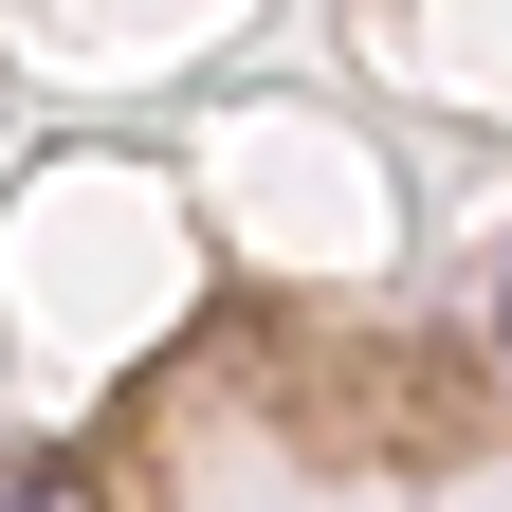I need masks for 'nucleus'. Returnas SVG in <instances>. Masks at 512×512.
I'll return each mask as SVG.
<instances>
[{"label":"nucleus","instance_id":"1","mask_svg":"<svg viewBox=\"0 0 512 512\" xmlns=\"http://www.w3.org/2000/svg\"><path fill=\"white\" fill-rule=\"evenodd\" d=\"M0 512H110V494H92L74 458H19V476H0Z\"/></svg>","mask_w":512,"mask_h":512}]
</instances>
